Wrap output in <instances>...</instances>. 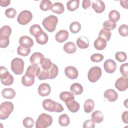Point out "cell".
I'll list each match as a JSON object with an SVG mask.
<instances>
[{
    "mask_svg": "<svg viewBox=\"0 0 128 128\" xmlns=\"http://www.w3.org/2000/svg\"><path fill=\"white\" fill-rule=\"evenodd\" d=\"M42 106L45 110L50 112H60L64 110V108L61 104L49 98L44 100L42 102Z\"/></svg>",
    "mask_w": 128,
    "mask_h": 128,
    "instance_id": "6da1fadb",
    "label": "cell"
},
{
    "mask_svg": "<svg viewBox=\"0 0 128 128\" xmlns=\"http://www.w3.org/2000/svg\"><path fill=\"white\" fill-rule=\"evenodd\" d=\"M58 22V18L56 16L50 15L44 19L42 22V24L47 31L52 32L54 31Z\"/></svg>",
    "mask_w": 128,
    "mask_h": 128,
    "instance_id": "7a4b0ae2",
    "label": "cell"
},
{
    "mask_svg": "<svg viewBox=\"0 0 128 128\" xmlns=\"http://www.w3.org/2000/svg\"><path fill=\"white\" fill-rule=\"evenodd\" d=\"M52 122V117L46 114L42 113L38 118L36 122V128H46L50 126Z\"/></svg>",
    "mask_w": 128,
    "mask_h": 128,
    "instance_id": "3957f363",
    "label": "cell"
},
{
    "mask_svg": "<svg viewBox=\"0 0 128 128\" xmlns=\"http://www.w3.org/2000/svg\"><path fill=\"white\" fill-rule=\"evenodd\" d=\"M14 110V104L10 102H4L0 106V119H6Z\"/></svg>",
    "mask_w": 128,
    "mask_h": 128,
    "instance_id": "277c9868",
    "label": "cell"
},
{
    "mask_svg": "<svg viewBox=\"0 0 128 128\" xmlns=\"http://www.w3.org/2000/svg\"><path fill=\"white\" fill-rule=\"evenodd\" d=\"M11 70L16 75L22 74L24 70V62L18 58H14L11 62Z\"/></svg>",
    "mask_w": 128,
    "mask_h": 128,
    "instance_id": "5b68a950",
    "label": "cell"
},
{
    "mask_svg": "<svg viewBox=\"0 0 128 128\" xmlns=\"http://www.w3.org/2000/svg\"><path fill=\"white\" fill-rule=\"evenodd\" d=\"M0 78L1 82L5 86H10L14 82V77L4 66L0 67Z\"/></svg>",
    "mask_w": 128,
    "mask_h": 128,
    "instance_id": "8992f818",
    "label": "cell"
},
{
    "mask_svg": "<svg viewBox=\"0 0 128 128\" xmlns=\"http://www.w3.org/2000/svg\"><path fill=\"white\" fill-rule=\"evenodd\" d=\"M102 70L98 66H94L88 70V78L90 82H97L102 76Z\"/></svg>",
    "mask_w": 128,
    "mask_h": 128,
    "instance_id": "52a82bcc",
    "label": "cell"
},
{
    "mask_svg": "<svg viewBox=\"0 0 128 128\" xmlns=\"http://www.w3.org/2000/svg\"><path fill=\"white\" fill-rule=\"evenodd\" d=\"M32 18V12L28 10L22 11L18 16L17 21L21 25H26L29 23Z\"/></svg>",
    "mask_w": 128,
    "mask_h": 128,
    "instance_id": "ba28073f",
    "label": "cell"
},
{
    "mask_svg": "<svg viewBox=\"0 0 128 128\" xmlns=\"http://www.w3.org/2000/svg\"><path fill=\"white\" fill-rule=\"evenodd\" d=\"M115 87L120 92H124L128 88V77L122 76L117 79L115 82Z\"/></svg>",
    "mask_w": 128,
    "mask_h": 128,
    "instance_id": "9c48e42d",
    "label": "cell"
},
{
    "mask_svg": "<svg viewBox=\"0 0 128 128\" xmlns=\"http://www.w3.org/2000/svg\"><path fill=\"white\" fill-rule=\"evenodd\" d=\"M64 74L66 76L70 79H76L78 74V70L74 66H68L64 69Z\"/></svg>",
    "mask_w": 128,
    "mask_h": 128,
    "instance_id": "30bf717a",
    "label": "cell"
},
{
    "mask_svg": "<svg viewBox=\"0 0 128 128\" xmlns=\"http://www.w3.org/2000/svg\"><path fill=\"white\" fill-rule=\"evenodd\" d=\"M104 68L106 72L112 74L116 70V63L114 60L112 59H108L104 62Z\"/></svg>",
    "mask_w": 128,
    "mask_h": 128,
    "instance_id": "8fae6325",
    "label": "cell"
},
{
    "mask_svg": "<svg viewBox=\"0 0 128 128\" xmlns=\"http://www.w3.org/2000/svg\"><path fill=\"white\" fill-rule=\"evenodd\" d=\"M51 92V88L47 83H42L38 87V93L41 96H48Z\"/></svg>",
    "mask_w": 128,
    "mask_h": 128,
    "instance_id": "7c38bea8",
    "label": "cell"
},
{
    "mask_svg": "<svg viewBox=\"0 0 128 128\" xmlns=\"http://www.w3.org/2000/svg\"><path fill=\"white\" fill-rule=\"evenodd\" d=\"M104 96L110 102H115L118 98V93L113 89L106 90L104 92Z\"/></svg>",
    "mask_w": 128,
    "mask_h": 128,
    "instance_id": "4fadbf2b",
    "label": "cell"
},
{
    "mask_svg": "<svg viewBox=\"0 0 128 128\" xmlns=\"http://www.w3.org/2000/svg\"><path fill=\"white\" fill-rule=\"evenodd\" d=\"M92 8L98 14L102 12L105 10V4L100 0H93L92 2Z\"/></svg>",
    "mask_w": 128,
    "mask_h": 128,
    "instance_id": "5bb4252c",
    "label": "cell"
},
{
    "mask_svg": "<svg viewBox=\"0 0 128 128\" xmlns=\"http://www.w3.org/2000/svg\"><path fill=\"white\" fill-rule=\"evenodd\" d=\"M19 44L22 46L30 48L34 45V41L28 36H23L20 38Z\"/></svg>",
    "mask_w": 128,
    "mask_h": 128,
    "instance_id": "9a60e30c",
    "label": "cell"
},
{
    "mask_svg": "<svg viewBox=\"0 0 128 128\" xmlns=\"http://www.w3.org/2000/svg\"><path fill=\"white\" fill-rule=\"evenodd\" d=\"M44 58V56L42 53L36 52L32 54L30 58V60L32 64L38 66L41 64L42 61Z\"/></svg>",
    "mask_w": 128,
    "mask_h": 128,
    "instance_id": "2e32d148",
    "label": "cell"
},
{
    "mask_svg": "<svg viewBox=\"0 0 128 128\" xmlns=\"http://www.w3.org/2000/svg\"><path fill=\"white\" fill-rule=\"evenodd\" d=\"M68 38V32L65 30H62L58 32L55 35L56 41L62 43L66 41Z\"/></svg>",
    "mask_w": 128,
    "mask_h": 128,
    "instance_id": "e0dca14e",
    "label": "cell"
},
{
    "mask_svg": "<svg viewBox=\"0 0 128 128\" xmlns=\"http://www.w3.org/2000/svg\"><path fill=\"white\" fill-rule=\"evenodd\" d=\"M34 76L25 74L22 78V83L25 86H30L34 82Z\"/></svg>",
    "mask_w": 128,
    "mask_h": 128,
    "instance_id": "ac0fdd59",
    "label": "cell"
},
{
    "mask_svg": "<svg viewBox=\"0 0 128 128\" xmlns=\"http://www.w3.org/2000/svg\"><path fill=\"white\" fill-rule=\"evenodd\" d=\"M76 44L81 49H85L89 46L90 42L88 38L84 36H80L76 40Z\"/></svg>",
    "mask_w": 128,
    "mask_h": 128,
    "instance_id": "d6986e66",
    "label": "cell"
},
{
    "mask_svg": "<svg viewBox=\"0 0 128 128\" xmlns=\"http://www.w3.org/2000/svg\"><path fill=\"white\" fill-rule=\"evenodd\" d=\"M41 69L38 65L32 64L28 66L26 70V74H29L32 76H38Z\"/></svg>",
    "mask_w": 128,
    "mask_h": 128,
    "instance_id": "ffe728a7",
    "label": "cell"
},
{
    "mask_svg": "<svg viewBox=\"0 0 128 128\" xmlns=\"http://www.w3.org/2000/svg\"><path fill=\"white\" fill-rule=\"evenodd\" d=\"M50 10L52 12L60 14H62L64 10V8L63 4L60 2H54L52 4Z\"/></svg>",
    "mask_w": 128,
    "mask_h": 128,
    "instance_id": "44dd1931",
    "label": "cell"
},
{
    "mask_svg": "<svg viewBox=\"0 0 128 128\" xmlns=\"http://www.w3.org/2000/svg\"><path fill=\"white\" fill-rule=\"evenodd\" d=\"M60 98L65 103L72 101L74 100V94L72 92H62L60 94Z\"/></svg>",
    "mask_w": 128,
    "mask_h": 128,
    "instance_id": "7402d4cb",
    "label": "cell"
},
{
    "mask_svg": "<svg viewBox=\"0 0 128 128\" xmlns=\"http://www.w3.org/2000/svg\"><path fill=\"white\" fill-rule=\"evenodd\" d=\"M2 95L4 98L12 99L15 97L16 92L12 88H6L2 90Z\"/></svg>",
    "mask_w": 128,
    "mask_h": 128,
    "instance_id": "603a6c76",
    "label": "cell"
},
{
    "mask_svg": "<svg viewBox=\"0 0 128 128\" xmlns=\"http://www.w3.org/2000/svg\"><path fill=\"white\" fill-rule=\"evenodd\" d=\"M83 87L79 83L75 82L72 84L70 87V92L76 95H80L83 92Z\"/></svg>",
    "mask_w": 128,
    "mask_h": 128,
    "instance_id": "cb8c5ba5",
    "label": "cell"
},
{
    "mask_svg": "<svg viewBox=\"0 0 128 128\" xmlns=\"http://www.w3.org/2000/svg\"><path fill=\"white\" fill-rule=\"evenodd\" d=\"M106 42L102 38L98 37L94 42V46L98 50H102L106 47Z\"/></svg>",
    "mask_w": 128,
    "mask_h": 128,
    "instance_id": "d4e9b609",
    "label": "cell"
},
{
    "mask_svg": "<svg viewBox=\"0 0 128 128\" xmlns=\"http://www.w3.org/2000/svg\"><path fill=\"white\" fill-rule=\"evenodd\" d=\"M64 51L68 54H74L76 50V47L74 42H68L64 46Z\"/></svg>",
    "mask_w": 128,
    "mask_h": 128,
    "instance_id": "484cf974",
    "label": "cell"
},
{
    "mask_svg": "<svg viewBox=\"0 0 128 128\" xmlns=\"http://www.w3.org/2000/svg\"><path fill=\"white\" fill-rule=\"evenodd\" d=\"M66 104L68 110L72 112H78L80 109V104L77 102L75 101L74 100L66 102Z\"/></svg>",
    "mask_w": 128,
    "mask_h": 128,
    "instance_id": "4316f807",
    "label": "cell"
},
{
    "mask_svg": "<svg viewBox=\"0 0 128 128\" xmlns=\"http://www.w3.org/2000/svg\"><path fill=\"white\" fill-rule=\"evenodd\" d=\"M36 42L40 44H46L48 40V36L44 31L40 33L38 35L35 37Z\"/></svg>",
    "mask_w": 128,
    "mask_h": 128,
    "instance_id": "83f0119b",
    "label": "cell"
},
{
    "mask_svg": "<svg viewBox=\"0 0 128 128\" xmlns=\"http://www.w3.org/2000/svg\"><path fill=\"white\" fill-rule=\"evenodd\" d=\"M92 120L96 123H100L104 120V114L100 110H96L92 114Z\"/></svg>",
    "mask_w": 128,
    "mask_h": 128,
    "instance_id": "f1b7e54d",
    "label": "cell"
},
{
    "mask_svg": "<svg viewBox=\"0 0 128 128\" xmlns=\"http://www.w3.org/2000/svg\"><path fill=\"white\" fill-rule=\"evenodd\" d=\"M94 106V102L92 99L86 100L84 105V109L86 113H90L92 112Z\"/></svg>",
    "mask_w": 128,
    "mask_h": 128,
    "instance_id": "f546056e",
    "label": "cell"
},
{
    "mask_svg": "<svg viewBox=\"0 0 128 128\" xmlns=\"http://www.w3.org/2000/svg\"><path fill=\"white\" fill-rule=\"evenodd\" d=\"M80 0H71L66 2L67 8L69 11L73 12L79 7Z\"/></svg>",
    "mask_w": 128,
    "mask_h": 128,
    "instance_id": "4dcf8cb0",
    "label": "cell"
},
{
    "mask_svg": "<svg viewBox=\"0 0 128 128\" xmlns=\"http://www.w3.org/2000/svg\"><path fill=\"white\" fill-rule=\"evenodd\" d=\"M58 123L62 126H68L70 123V119L69 116L66 114H62L58 118Z\"/></svg>",
    "mask_w": 128,
    "mask_h": 128,
    "instance_id": "1f68e13d",
    "label": "cell"
},
{
    "mask_svg": "<svg viewBox=\"0 0 128 128\" xmlns=\"http://www.w3.org/2000/svg\"><path fill=\"white\" fill-rule=\"evenodd\" d=\"M43 32L42 30L38 24H34L30 28V32L34 38Z\"/></svg>",
    "mask_w": 128,
    "mask_h": 128,
    "instance_id": "d6a6232c",
    "label": "cell"
},
{
    "mask_svg": "<svg viewBox=\"0 0 128 128\" xmlns=\"http://www.w3.org/2000/svg\"><path fill=\"white\" fill-rule=\"evenodd\" d=\"M52 6V2L48 0H42L40 4V8L43 11H47L50 10Z\"/></svg>",
    "mask_w": 128,
    "mask_h": 128,
    "instance_id": "836d02e7",
    "label": "cell"
},
{
    "mask_svg": "<svg viewBox=\"0 0 128 128\" xmlns=\"http://www.w3.org/2000/svg\"><path fill=\"white\" fill-rule=\"evenodd\" d=\"M111 36H112V33L110 31L106 30L104 28L102 29L98 34V37L102 38L103 39L106 40V42L110 40L111 38Z\"/></svg>",
    "mask_w": 128,
    "mask_h": 128,
    "instance_id": "e575fe53",
    "label": "cell"
},
{
    "mask_svg": "<svg viewBox=\"0 0 128 128\" xmlns=\"http://www.w3.org/2000/svg\"><path fill=\"white\" fill-rule=\"evenodd\" d=\"M30 52V48H28L23 47L20 46H18L17 48V53L18 55L26 56H28Z\"/></svg>",
    "mask_w": 128,
    "mask_h": 128,
    "instance_id": "d590c367",
    "label": "cell"
},
{
    "mask_svg": "<svg viewBox=\"0 0 128 128\" xmlns=\"http://www.w3.org/2000/svg\"><path fill=\"white\" fill-rule=\"evenodd\" d=\"M81 29V25L78 22H72L70 26V30L73 34L78 33Z\"/></svg>",
    "mask_w": 128,
    "mask_h": 128,
    "instance_id": "8d00e7d4",
    "label": "cell"
},
{
    "mask_svg": "<svg viewBox=\"0 0 128 128\" xmlns=\"http://www.w3.org/2000/svg\"><path fill=\"white\" fill-rule=\"evenodd\" d=\"M108 18L110 20L116 22L120 20V14L118 11L116 10H112L108 14Z\"/></svg>",
    "mask_w": 128,
    "mask_h": 128,
    "instance_id": "74e56055",
    "label": "cell"
},
{
    "mask_svg": "<svg viewBox=\"0 0 128 128\" xmlns=\"http://www.w3.org/2000/svg\"><path fill=\"white\" fill-rule=\"evenodd\" d=\"M12 33V29L8 26H4L0 28V36L9 38Z\"/></svg>",
    "mask_w": 128,
    "mask_h": 128,
    "instance_id": "f35d334b",
    "label": "cell"
},
{
    "mask_svg": "<svg viewBox=\"0 0 128 128\" xmlns=\"http://www.w3.org/2000/svg\"><path fill=\"white\" fill-rule=\"evenodd\" d=\"M50 72V76L49 79H54V78L58 74V66L54 64H52V66L50 68L49 70Z\"/></svg>",
    "mask_w": 128,
    "mask_h": 128,
    "instance_id": "ab89813d",
    "label": "cell"
},
{
    "mask_svg": "<svg viewBox=\"0 0 128 128\" xmlns=\"http://www.w3.org/2000/svg\"><path fill=\"white\" fill-rule=\"evenodd\" d=\"M116 23L110 20H106L103 23L104 28L110 31V30H114L116 28Z\"/></svg>",
    "mask_w": 128,
    "mask_h": 128,
    "instance_id": "60d3db41",
    "label": "cell"
},
{
    "mask_svg": "<svg viewBox=\"0 0 128 128\" xmlns=\"http://www.w3.org/2000/svg\"><path fill=\"white\" fill-rule=\"evenodd\" d=\"M52 63L50 58H44L41 62V67L44 70H48L52 66Z\"/></svg>",
    "mask_w": 128,
    "mask_h": 128,
    "instance_id": "b9f144b4",
    "label": "cell"
},
{
    "mask_svg": "<svg viewBox=\"0 0 128 128\" xmlns=\"http://www.w3.org/2000/svg\"><path fill=\"white\" fill-rule=\"evenodd\" d=\"M22 124L24 127L26 128H31L34 126V120L30 117H26L24 119Z\"/></svg>",
    "mask_w": 128,
    "mask_h": 128,
    "instance_id": "7bdbcfd3",
    "label": "cell"
},
{
    "mask_svg": "<svg viewBox=\"0 0 128 128\" xmlns=\"http://www.w3.org/2000/svg\"><path fill=\"white\" fill-rule=\"evenodd\" d=\"M50 72L48 70H44L42 68L40 70L38 75V78L40 80H44L46 79H49Z\"/></svg>",
    "mask_w": 128,
    "mask_h": 128,
    "instance_id": "ee69618b",
    "label": "cell"
},
{
    "mask_svg": "<svg viewBox=\"0 0 128 128\" xmlns=\"http://www.w3.org/2000/svg\"><path fill=\"white\" fill-rule=\"evenodd\" d=\"M118 32L120 34L123 36L126 37L128 35V26L126 24H122L118 28Z\"/></svg>",
    "mask_w": 128,
    "mask_h": 128,
    "instance_id": "f6af8a7d",
    "label": "cell"
},
{
    "mask_svg": "<svg viewBox=\"0 0 128 128\" xmlns=\"http://www.w3.org/2000/svg\"><path fill=\"white\" fill-rule=\"evenodd\" d=\"M115 58L120 62H124L126 60L127 56L124 52H118L116 54Z\"/></svg>",
    "mask_w": 128,
    "mask_h": 128,
    "instance_id": "bcb514c9",
    "label": "cell"
},
{
    "mask_svg": "<svg viewBox=\"0 0 128 128\" xmlns=\"http://www.w3.org/2000/svg\"><path fill=\"white\" fill-rule=\"evenodd\" d=\"M4 14L6 17L10 18H13L16 16V11L14 8H7L5 10Z\"/></svg>",
    "mask_w": 128,
    "mask_h": 128,
    "instance_id": "7dc6e473",
    "label": "cell"
},
{
    "mask_svg": "<svg viewBox=\"0 0 128 128\" xmlns=\"http://www.w3.org/2000/svg\"><path fill=\"white\" fill-rule=\"evenodd\" d=\"M10 44L9 38L0 36V47L1 48H6Z\"/></svg>",
    "mask_w": 128,
    "mask_h": 128,
    "instance_id": "c3c4849f",
    "label": "cell"
},
{
    "mask_svg": "<svg viewBox=\"0 0 128 128\" xmlns=\"http://www.w3.org/2000/svg\"><path fill=\"white\" fill-rule=\"evenodd\" d=\"M104 58L102 54L98 53L94 54L90 56V60L94 62H102Z\"/></svg>",
    "mask_w": 128,
    "mask_h": 128,
    "instance_id": "681fc988",
    "label": "cell"
},
{
    "mask_svg": "<svg viewBox=\"0 0 128 128\" xmlns=\"http://www.w3.org/2000/svg\"><path fill=\"white\" fill-rule=\"evenodd\" d=\"M120 72L122 75L124 77L128 76V63L126 62L122 64L120 66Z\"/></svg>",
    "mask_w": 128,
    "mask_h": 128,
    "instance_id": "f907efd6",
    "label": "cell"
},
{
    "mask_svg": "<svg viewBox=\"0 0 128 128\" xmlns=\"http://www.w3.org/2000/svg\"><path fill=\"white\" fill-rule=\"evenodd\" d=\"M94 127L95 124L92 120H86L83 124L84 128H94Z\"/></svg>",
    "mask_w": 128,
    "mask_h": 128,
    "instance_id": "816d5d0a",
    "label": "cell"
},
{
    "mask_svg": "<svg viewBox=\"0 0 128 128\" xmlns=\"http://www.w3.org/2000/svg\"><path fill=\"white\" fill-rule=\"evenodd\" d=\"M122 122L125 124L128 123V112L127 110L123 112L122 115Z\"/></svg>",
    "mask_w": 128,
    "mask_h": 128,
    "instance_id": "f5cc1de1",
    "label": "cell"
},
{
    "mask_svg": "<svg viewBox=\"0 0 128 128\" xmlns=\"http://www.w3.org/2000/svg\"><path fill=\"white\" fill-rule=\"evenodd\" d=\"M91 5V2L90 0H84L82 2V6L84 9H87Z\"/></svg>",
    "mask_w": 128,
    "mask_h": 128,
    "instance_id": "db71d44e",
    "label": "cell"
},
{
    "mask_svg": "<svg viewBox=\"0 0 128 128\" xmlns=\"http://www.w3.org/2000/svg\"><path fill=\"white\" fill-rule=\"evenodd\" d=\"M10 2V0H0V6L2 7H6L8 6Z\"/></svg>",
    "mask_w": 128,
    "mask_h": 128,
    "instance_id": "11a10c76",
    "label": "cell"
},
{
    "mask_svg": "<svg viewBox=\"0 0 128 128\" xmlns=\"http://www.w3.org/2000/svg\"><path fill=\"white\" fill-rule=\"evenodd\" d=\"M124 2H125V0H120V3L121 6H122L123 8H124L127 9V8H128L127 4H124Z\"/></svg>",
    "mask_w": 128,
    "mask_h": 128,
    "instance_id": "9f6ffc18",
    "label": "cell"
}]
</instances>
